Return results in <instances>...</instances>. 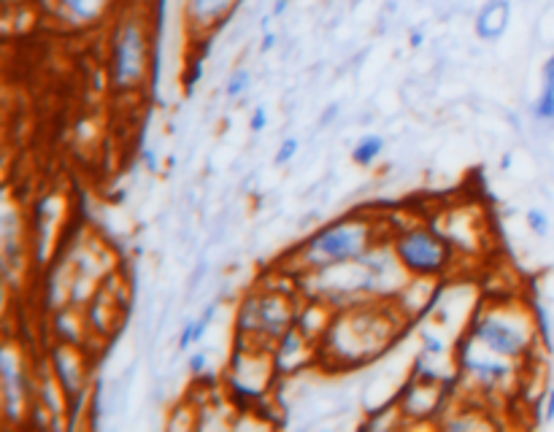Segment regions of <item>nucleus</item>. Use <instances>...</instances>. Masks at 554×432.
I'll list each match as a JSON object with an SVG mask.
<instances>
[{
  "label": "nucleus",
  "instance_id": "obj_18",
  "mask_svg": "<svg viewBox=\"0 0 554 432\" xmlns=\"http://www.w3.org/2000/svg\"><path fill=\"white\" fill-rule=\"evenodd\" d=\"M525 222L527 230L536 235V238H546L549 230H552V222H549V214H546L544 208H527Z\"/></svg>",
  "mask_w": 554,
  "mask_h": 432
},
{
  "label": "nucleus",
  "instance_id": "obj_7",
  "mask_svg": "<svg viewBox=\"0 0 554 432\" xmlns=\"http://www.w3.org/2000/svg\"><path fill=\"white\" fill-rule=\"evenodd\" d=\"M455 360L460 368V378L465 384H471L482 397L511 395L522 384V368H525L522 362L506 360L495 351L484 349L482 343L473 341L471 335H465L463 341L457 343Z\"/></svg>",
  "mask_w": 554,
  "mask_h": 432
},
{
  "label": "nucleus",
  "instance_id": "obj_13",
  "mask_svg": "<svg viewBox=\"0 0 554 432\" xmlns=\"http://www.w3.org/2000/svg\"><path fill=\"white\" fill-rule=\"evenodd\" d=\"M319 354V343L311 341L309 335L298 330V327H292L287 333L276 341L273 346V362H276V373L282 378H290L295 373L306 368L311 362V357H317Z\"/></svg>",
  "mask_w": 554,
  "mask_h": 432
},
{
  "label": "nucleus",
  "instance_id": "obj_19",
  "mask_svg": "<svg viewBox=\"0 0 554 432\" xmlns=\"http://www.w3.org/2000/svg\"><path fill=\"white\" fill-rule=\"evenodd\" d=\"M298 152H300V138L298 135H287L282 144H279V149H276V154H273V165H276V168L290 165V162L298 157Z\"/></svg>",
  "mask_w": 554,
  "mask_h": 432
},
{
  "label": "nucleus",
  "instance_id": "obj_2",
  "mask_svg": "<svg viewBox=\"0 0 554 432\" xmlns=\"http://www.w3.org/2000/svg\"><path fill=\"white\" fill-rule=\"evenodd\" d=\"M468 335L506 360L530 365L541 341L538 316L527 311L519 300H495L473 311Z\"/></svg>",
  "mask_w": 554,
  "mask_h": 432
},
{
  "label": "nucleus",
  "instance_id": "obj_20",
  "mask_svg": "<svg viewBox=\"0 0 554 432\" xmlns=\"http://www.w3.org/2000/svg\"><path fill=\"white\" fill-rule=\"evenodd\" d=\"M192 346H198V341H195V316H192V319H187V322L182 324V330H179V338H176V349H179V351H190Z\"/></svg>",
  "mask_w": 554,
  "mask_h": 432
},
{
  "label": "nucleus",
  "instance_id": "obj_10",
  "mask_svg": "<svg viewBox=\"0 0 554 432\" xmlns=\"http://www.w3.org/2000/svg\"><path fill=\"white\" fill-rule=\"evenodd\" d=\"M446 381H425V378L409 376V381L403 384L398 395V411L406 419H433L436 422L438 414H444L446 395H449Z\"/></svg>",
  "mask_w": 554,
  "mask_h": 432
},
{
  "label": "nucleus",
  "instance_id": "obj_29",
  "mask_svg": "<svg viewBox=\"0 0 554 432\" xmlns=\"http://www.w3.org/2000/svg\"><path fill=\"white\" fill-rule=\"evenodd\" d=\"M144 165H146V171H149V173H157V171H160V160H157V152H155V149H146V154H144Z\"/></svg>",
  "mask_w": 554,
  "mask_h": 432
},
{
  "label": "nucleus",
  "instance_id": "obj_15",
  "mask_svg": "<svg viewBox=\"0 0 554 432\" xmlns=\"http://www.w3.org/2000/svg\"><path fill=\"white\" fill-rule=\"evenodd\" d=\"M63 22L73 27L98 25L111 9V0H52Z\"/></svg>",
  "mask_w": 554,
  "mask_h": 432
},
{
  "label": "nucleus",
  "instance_id": "obj_28",
  "mask_svg": "<svg viewBox=\"0 0 554 432\" xmlns=\"http://www.w3.org/2000/svg\"><path fill=\"white\" fill-rule=\"evenodd\" d=\"M544 419L546 422H552L554 419V387L546 389V395H544Z\"/></svg>",
  "mask_w": 554,
  "mask_h": 432
},
{
  "label": "nucleus",
  "instance_id": "obj_30",
  "mask_svg": "<svg viewBox=\"0 0 554 432\" xmlns=\"http://www.w3.org/2000/svg\"><path fill=\"white\" fill-rule=\"evenodd\" d=\"M422 44H425V30H422V27H414L409 33V46L411 49H419Z\"/></svg>",
  "mask_w": 554,
  "mask_h": 432
},
{
  "label": "nucleus",
  "instance_id": "obj_12",
  "mask_svg": "<svg viewBox=\"0 0 554 432\" xmlns=\"http://www.w3.org/2000/svg\"><path fill=\"white\" fill-rule=\"evenodd\" d=\"M244 0H184V19L192 36L211 38L219 27L236 17Z\"/></svg>",
  "mask_w": 554,
  "mask_h": 432
},
{
  "label": "nucleus",
  "instance_id": "obj_8",
  "mask_svg": "<svg viewBox=\"0 0 554 432\" xmlns=\"http://www.w3.org/2000/svg\"><path fill=\"white\" fill-rule=\"evenodd\" d=\"M46 362L55 373L57 384L68 397V416H71V427L76 424V416L82 414L84 403L90 400V365H87V354H84L82 343H63L55 341L52 349L46 354Z\"/></svg>",
  "mask_w": 554,
  "mask_h": 432
},
{
  "label": "nucleus",
  "instance_id": "obj_27",
  "mask_svg": "<svg viewBox=\"0 0 554 432\" xmlns=\"http://www.w3.org/2000/svg\"><path fill=\"white\" fill-rule=\"evenodd\" d=\"M206 273H209V262L200 260L198 268H195L190 273V292H192V289H198L200 284H203V279H206Z\"/></svg>",
  "mask_w": 554,
  "mask_h": 432
},
{
  "label": "nucleus",
  "instance_id": "obj_5",
  "mask_svg": "<svg viewBox=\"0 0 554 432\" xmlns=\"http://www.w3.org/2000/svg\"><path fill=\"white\" fill-rule=\"evenodd\" d=\"M298 300L282 287H257L236 308V343L271 349L298 319Z\"/></svg>",
  "mask_w": 554,
  "mask_h": 432
},
{
  "label": "nucleus",
  "instance_id": "obj_4",
  "mask_svg": "<svg viewBox=\"0 0 554 432\" xmlns=\"http://www.w3.org/2000/svg\"><path fill=\"white\" fill-rule=\"evenodd\" d=\"M160 46L149 33V19L138 11H125L111 30L109 81L117 92H136L152 79V63Z\"/></svg>",
  "mask_w": 554,
  "mask_h": 432
},
{
  "label": "nucleus",
  "instance_id": "obj_21",
  "mask_svg": "<svg viewBox=\"0 0 554 432\" xmlns=\"http://www.w3.org/2000/svg\"><path fill=\"white\" fill-rule=\"evenodd\" d=\"M422 351H425V354H430V357H438V360L449 354L446 343L433 333H422Z\"/></svg>",
  "mask_w": 554,
  "mask_h": 432
},
{
  "label": "nucleus",
  "instance_id": "obj_3",
  "mask_svg": "<svg viewBox=\"0 0 554 432\" xmlns=\"http://www.w3.org/2000/svg\"><path fill=\"white\" fill-rule=\"evenodd\" d=\"M379 241L382 238H379V227L373 222V216H338L333 222L319 225L306 241L298 243L295 252H292L295 254L292 260H298V276H303V273H311V270L360 260Z\"/></svg>",
  "mask_w": 554,
  "mask_h": 432
},
{
  "label": "nucleus",
  "instance_id": "obj_24",
  "mask_svg": "<svg viewBox=\"0 0 554 432\" xmlns=\"http://www.w3.org/2000/svg\"><path fill=\"white\" fill-rule=\"evenodd\" d=\"M249 130H252V135H260L268 130V108L260 103V106H255V111H252V117H249Z\"/></svg>",
  "mask_w": 554,
  "mask_h": 432
},
{
  "label": "nucleus",
  "instance_id": "obj_14",
  "mask_svg": "<svg viewBox=\"0 0 554 432\" xmlns=\"http://www.w3.org/2000/svg\"><path fill=\"white\" fill-rule=\"evenodd\" d=\"M511 25V0H484L473 17V36L482 44H495Z\"/></svg>",
  "mask_w": 554,
  "mask_h": 432
},
{
  "label": "nucleus",
  "instance_id": "obj_26",
  "mask_svg": "<svg viewBox=\"0 0 554 432\" xmlns=\"http://www.w3.org/2000/svg\"><path fill=\"white\" fill-rule=\"evenodd\" d=\"M338 117H341V103H330V106L322 111V117H319V127H330Z\"/></svg>",
  "mask_w": 554,
  "mask_h": 432
},
{
  "label": "nucleus",
  "instance_id": "obj_9",
  "mask_svg": "<svg viewBox=\"0 0 554 432\" xmlns=\"http://www.w3.org/2000/svg\"><path fill=\"white\" fill-rule=\"evenodd\" d=\"M0 387H3V416L9 424H22L30 416L36 397V376L30 373L25 351L6 343L0 354Z\"/></svg>",
  "mask_w": 554,
  "mask_h": 432
},
{
  "label": "nucleus",
  "instance_id": "obj_17",
  "mask_svg": "<svg viewBox=\"0 0 554 432\" xmlns=\"http://www.w3.org/2000/svg\"><path fill=\"white\" fill-rule=\"evenodd\" d=\"M249 87H252V71H249L246 65H238V68H233V73L228 76L225 95H228L230 100H236V98H241V95H246Z\"/></svg>",
  "mask_w": 554,
  "mask_h": 432
},
{
  "label": "nucleus",
  "instance_id": "obj_1",
  "mask_svg": "<svg viewBox=\"0 0 554 432\" xmlns=\"http://www.w3.org/2000/svg\"><path fill=\"white\" fill-rule=\"evenodd\" d=\"M406 324L395 303L379 306V300H360L355 306L341 308L319 341V357L338 368H355L373 362L387 351Z\"/></svg>",
  "mask_w": 554,
  "mask_h": 432
},
{
  "label": "nucleus",
  "instance_id": "obj_16",
  "mask_svg": "<svg viewBox=\"0 0 554 432\" xmlns=\"http://www.w3.org/2000/svg\"><path fill=\"white\" fill-rule=\"evenodd\" d=\"M387 149V138L382 133H365L355 146H352V162L360 168H373L379 157Z\"/></svg>",
  "mask_w": 554,
  "mask_h": 432
},
{
  "label": "nucleus",
  "instance_id": "obj_22",
  "mask_svg": "<svg viewBox=\"0 0 554 432\" xmlns=\"http://www.w3.org/2000/svg\"><path fill=\"white\" fill-rule=\"evenodd\" d=\"M187 368H190V373L195 378L203 376V373H206V368H209V351H203V349L192 351L190 357H187Z\"/></svg>",
  "mask_w": 554,
  "mask_h": 432
},
{
  "label": "nucleus",
  "instance_id": "obj_23",
  "mask_svg": "<svg viewBox=\"0 0 554 432\" xmlns=\"http://www.w3.org/2000/svg\"><path fill=\"white\" fill-rule=\"evenodd\" d=\"M203 71H206V65H203V57H195L187 65V73H184V87H198L200 79H203Z\"/></svg>",
  "mask_w": 554,
  "mask_h": 432
},
{
  "label": "nucleus",
  "instance_id": "obj_6",
  "mask_svg": "<svg viewBox=\"0 0 554 432\" xmlns=\"http://www.w3.org/2000/svg\"><path fill=\"white\" fill-rule=\"evenodd\" d=\"M392 252L409 276H427L444 281L457 262L455 243L433 225H409L395 230L390 238Z\"/></svg>",
  "mask_w": 554,
  "mask_h": 432
},
{
  "label": "nucleus",
  "instance_id": "obj_25",
  "mask_svg": "<svg viewBox=\"0 0 554 432\" xmlns=\"http://www.w3.org/2000/svg\"><path fill=\"white\" fill-rule=\"evenodd\" d=\"M276 44H279V33L276 30H263V38H260V54H268L276 49Z\"/></svg>",
  "mask_w": 554,
  "mask_h": 432
},
{
  "label": "nucleus",
  "instance_id": "obj_11",
  "mask_svg": "<svg viewBox=\"0 0 554 432\" xmlns=\"http://www.w3.org/2000/svg\"><path fill=\"white\" fill-rule=\"evenodd\" d=\"M3 279L6 289H19V281L28 268V230H25V216H19L14 208H6L3 216Z\"/></svg>",
  "mask_w": 554,
  "mask_h": 432
}]
</instances>
